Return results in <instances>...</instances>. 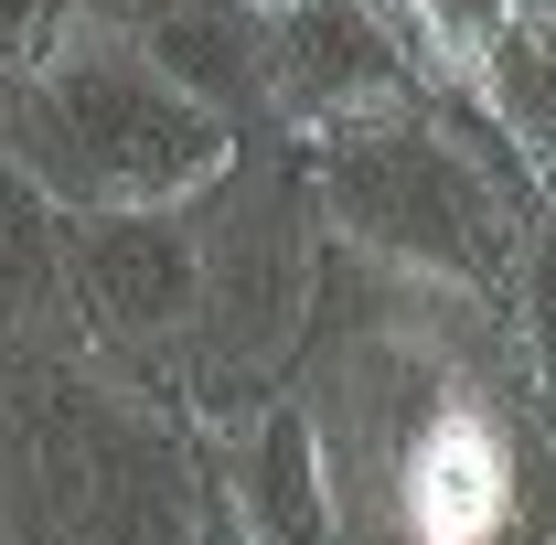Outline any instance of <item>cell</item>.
I'll return each instance as SVG.
<instances>
[{
  "label": "cell",
  "instance_id": "obj_1",
  "mask_svg": "<svg viewBox=\"0 0 556 545\" xmlns=\"http://www.w3.org/2000/svg\"><path fill=\"white\" fill-rule=\"evenodd\" d=\"M22 97V172L54 193L65 214L97 204H193L214 172L236 161V139L214 107H193L172 75L139 65L129 33H97V22H65L33 65L11 75Z\"/></svg>",
  "mask_w": 556,
  "mask_h": 545
},
{
  "label": "cell",
  "instance_id": "obj_2",
  "mask_svg": "<svg viewBox=\"0 0 556 545\" xmlns=\"http://www.w3.org/2000/svg\"><path fill=\"white\" fill-rule=\"evenodd\" d=\"M193 321H182V364H193V396L214 417L268 407V375L300 342L311 310V236H300V193L257 172V161H225L204 193H193Z\"/></svg>",
  "mask_w": 556,
  "mask_h": 545
},
{
  "label": "cell",
  "instance_id": "obj_3",
  "mask_svg": "<svg viewBox=\"0 0 556 545\" xmlns=\"http://www.w3.org/2000/svg\"><path fill=\"white\" fill-rule=\"evenodd\" d=\"M311 139H321L311 150V204H321L332 236H353L386 268L492 278V257H503V204H492V182L417 118L407 97L396 107H364L343 129H311Z\"/></svg>",
  "mask_w": 556,
  "mask_h": 545
},
{
  "label": "cell",
  "instance_id": "obj_4",
  "mask_svg": "<svg viewBox=\"0 0 556 545\" xmlns=\"http://www.w3.org/2000/svg\"><path fill=\"white\" fill-rule=\"evenodd\" d=\"M43 471L75 545H204V481L172 449V428L97 385H54Z\"/></svg>",
  "mask_w": 556,
  "mask_h": 545
},
{
  "label": "cell",
  "instance_id": "obj_5",
  "mask_svg": "<svg viewBox=\"0 0 556 545\" xmlns=\"http://www.w3.org/2000/svg\"><path fill=\"white\" fill-rule=\"evenodd\" d=\"M65 300L118 342H182V321H193V204L65 214Z\"/></svg>",
  "mask_w": 556,
  "mask_h": 545
},
{
  "label": "cell",
  "instance_id": "obj_6",
  "mask_svg": "<svg viewBox=\"0 0 556 545\" xmlns=\"http://www.w3.org/2000/svg\"><path fill=\"white\" fill-rule=\"evenodd\" d=\"M257 65H268V107L300 129H343L407 97L375 0H257Z\"/></svg>",
  "mask_w": 556,
  "mask_h": 545
},
{
  "label": "cell",
  "instance_id": "obj_7",
  "mask_svg": "<svg viewBox=\"0 0 556 545\" xmlns=\"http://www.w3.org/2000/svg\"><path fill=\"white\" fill-rule=\"evenodd\" d=\"M225 481H236V545H332L343 535V503H332V471H321V428L300 407H247Z\"/></svg>",
  "mask_w": 556,
  "mask_h": 545
},
{
  "label": "cell",
  "instance_id": "obj_8",
  "mask_svg": "<svg viewBox=\"0 0 556 545\" xmlns=\"http://www.w3.org/2000/svg\"><path fill=\"white\" fill-rule=\"evenodd\" d=\"M139 65L172 75L193 107H214L225 129H247L257 107H268V65H257V0H182V11H161L150 33H129Z\"/></svg>",
  "mask_w": 556,
  "mask_h": 545
},
{
  "label": "cell",
  "instance_id": "obj_9",
  "mask_svg": "<svg viewBox=\"0 0 556 545\" xmlns=\"http://www.w3.org/2000/svg\"><path fill=\"white\" fill-rule=\"evenodd\" d=\"M65 300V204L0 150V321H43Z\"/></svg>",
  "mask_w": 556,
  "mask_h": 545
},
{
  "label": "cell",
  "instance_id": "obj_10",
  "mask_svg": "<svg viewBox=\"0 0 556 545\" xmlns=\"http://www.w3.org/2000/svg\"><path fill=\"white\" fill-rule=\"evenodd\" d=\"M471 75H482V97H492V118L514 129V150L525 161H546V22H503L482 54H471Z\"/></svg>",
  "mask_w": 556,
  "mask_h": 545
},
{
  "label": "cell",
  "instance_id": "obj_11",
  "mask_svg": "<svg viewBox=\"0 0 556 545\" xmlns=\"http://www.w3.org/2000/svg\"><path fill=\"white\" fill-rule=\"evenodd\" d=\"M514 11H525V0H417V22H428V43H439L450 65H471ZM525 22H546V11H525Z\"/></svg>",
  "mask_w": 556,
  "mask_h": 545
},
{
  "label": "cell",
  "instance_id": "obj_12",
  "mask_svg": "<svg viewBox=\"0 0 556 545\" xmlns=\"http://www.w3.org/2000/svg\"><path fill=\"white\" fill-rule=\"evenodd\" d=\"M65 22H75V0H0V75H22Z\"/></svg>",
  "mask_w": 556,
  "mask_h": 545
},
{
  "label": "cell",
  "instance_id": "obj_13",
  "mask_svg": "<svg viewBox=\"0 0 556 545\" xmlns=\"http://www.w3.org/2000/svg\"><path fill=\"white\" fill-rule=\"evenodd\" d=\"M161 11H182V0H75V22H97V33H150Z\"/></svg>",
  "mask_w": 556,
  "mask_h": 545
}]
</instances>
